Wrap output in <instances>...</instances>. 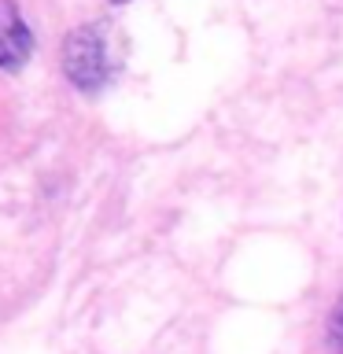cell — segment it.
I'll list each match as a JSON object with an SVG mask.
<instances>
[{
  "label": "cell",
  "mask_w": 343,
  "mask_h": 354,
  "mask_svg": "<svg viewBox=\"0 0 343 354\" xmlns=\"http://www.w3.org/2000/svg\"><path fill=\"white\" fill-rule=\"evenodd\" d=\"M59 66L77 93L96 96L115 74V48H111L107 22H82L66 33L59 44Z\"/></svg>",
  "instance_id": "1"
},
{
  "label": "cell",
  "mask_w": 343,
  "mask_h": 354,
  "mask_svg": "<svg viewBox=\"0 0 343 354\" xmlns=\"http://www.w3.org/2000/svg\"><path fill=\"white\" fill-rule=\"evenodd\" d=\"M30 48H33V33L19 0H0V71L8 74L22 71V63L30 59Z\"/></svg>",
  "instance_id": "2"
},
{
  "label": "cell",
  "mask_w": 343,
  "mask_h": 354,
  "mask_svg": "<svg viewBox=\"0 0 343 354\" xmlns=\"http://www.w3.org/2000/svg\"><path fill=\"white\" fill-rule=\"evenodd\" d=\"M325 339H328V351H332V354H343V295H340V303L328 310Z\"/></svg>",
  "instance_id": "3"
},
{
  "label": "cell",
  "mask_w": 343,
  "mask_h": 354,
  "mask_svg": "<svg viewBox=\"0 0 343 354\" xmlns=\"http://www.w3.org/2000/svg\"><path fill=\"white\" fill-rule=\"evenodd\" d=\"M111 4H129V0H111Z\"/></svg>",
  "instance_id": "4"
}]
</instances>
